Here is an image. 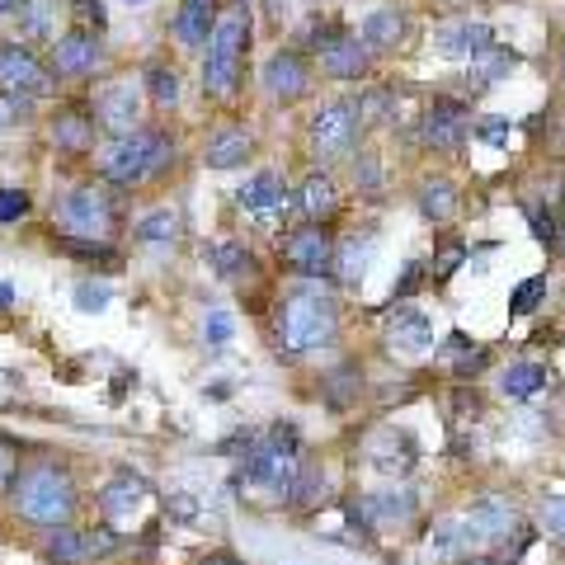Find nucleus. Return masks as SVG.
Wrapping results in <instances>:
<instances>
[{
  "label": "nucleus",
  "instance_id": "nucleus-56",
  "mask_svg": "<svg viewBox=\"0 0 565 565\" xmlns=\"http://www.w3.org/2000/svg\"><path fill=\"white\" fill-rule=\"evenodd\" d=\"M457 565H504V561H494V556H471V561H457Z\"/></svg>",
  "mask_w": 565,
  "mask_h": 565
},
{
  "label": "nucleus",
  "instance_id": "nucleus-37",
  "mask_svg": "<svg viewBox=\"0 0 565 565\" xmlns=\"http://www.w3.org/2000/svg\"><path fill=\"white\" fill-rule=\"evenodd\" d=\"M236 334V316L226 311V307H212L207 316H203V340L207 344H226Z\"/></svg>",
  "mask_w": 565,
  "mask_h": 565
},
{
  "label": "nucleus",
  "instance_id": "nucleus-22",
  "mask_svg": "<svg viewBox=\"0 0 565 565\" xmlns=\"http://www.w3.org/2000/svg\"><path fill=\"white\" fill-rule=\"evenodd\" d=\"M212 24H217V14H212V0H180V10H174V39H180L184 47L207 43Z\"/></svg>",
  "mask_w": 565,
  "mask_h": 565
},
{
  "label": "nucleus",
  "instance_id": "nucleus-41",
  "mask_svg": "<svg viewBox=\"0 0 565 565\" xmlns=\"http://www.w3.org/2000/svg\"><path fill=\"white\" fill-rule=\"evenodd\" d=\"M264 444H269L274 452H292L297 457V452H302V434H297V424H274Z\"/></svg>",
  "mask_w": 565,
  "mask_h": 565
},
{
  "label": "nucleus",
  "instance_id": "nucleus-10",
  "mask_svg": "<svg viewBox=\"0 0 565 565\" xmlns=\"http://www.w3.org/2000/svg\"><path fill=\"white\" fill-rule=\"evenodd\" d=\"M0 90L6 95H47L52 76L43 71V62L33 57L20 43H0Z\"/></svg>",
  "mask_w": 565,
  "mask_h": 565
},
{
  "label": "nucleus",
  "instance_id": "nucleus-52",
  "mask_svg": "<svg viewBox=\"0 0 565 565\" xmlns=\"http://www.w3.org/2000/svg\"><path fill=\"white\" fill-rule=\"evenodd\" d=\"M363 189H377V161H373V156L363 161Z\"/></svg>",
  "mask_w": 565,
  "mask_h": 565
},
{
  "label": "nucleus",
  "instance_id": "nucleus-23",
  "mask_svg": "<svg viewBox=\"0 0 565 565\" xmlns=\"http://www.w3.org/2000/svg\"><path fill=\"white\" fill-rule=\"evenodd\" d=\"M14 24H20L29 43L57 39V0H20L14 6Z\"/></svg>",
  "mask_w": 565,
  "mask_h": 565
},
{
  "label": "nucleus",
  "instance_id": "nucleus-40",
  "mask_svg": "<svg viewBox=\"0 0 565 565\" xmlns=\"http://www.w3.org/2000/svg\"><path fill=\"white\" fill-rule=\"evenodd\" d=\"M24 212H29V193L24 189H0V226L20 222Z\"/></svg>",
  "mask_w": 565,
  "mask_h": 565
},
{
  "label": "nucleus",
  "instance_id": "nucleus-6",
  "mask_svg": "<svg viewBox=\"0 0 565 565\" xmlns=\"http://www.w3.org/2000/svg\"><path fill=\"white\" fill-rule=\"evenodd\" d=\"M114 222H118L114 199L99 184L71 189L66 199L57 203V226H62L66 241H104V236L114 232Z\"/></svg>",
  "mask_w": 565,
  "mask_h": 565
},
{
  "label": "nucleus",
  "instance_id": "nucleus-17",
  "mask_svg": "<svg viewBox=\"0 0 565 565\" xmlns=\"http://www.w3.org/2000/svg\"><path fill=\"white\" fill-rule=\"evenodd\" d=\"M236 203L250 212V217L269 222V217H278V212H282V203H288V184H282L274 170H264V174H255V180H245V184H241Z\"/></svg>",
  "mask_w": 565,
  "mask_h": 565
},
{
  "label": "nucleus",
  "instance_id": "nucleus-58",
  "mask_svg": "<svg viewBox=\"0 0 565 565\" xmlns=\"http://www.w3.org/2000/svg\"><path fill=\"white\" fill-rule=\"evenodd\" d=\"M122 6H147V0H122Z\"/></svg>",
  "mask_w": 565,
  "mask_h": 565
},
{
  "label": "nucleus",
  "instance_id": "nucleus-51",
  "mask_svg": "<svg viewBox=\"0 0 565 565\" xmlns=\"http://www.w3.org/2000/svg\"><path fill=\"white\" fill-rule=\"evenodd\" d=\"M199 565H245L236 552H207V556H199Z\"/></svg>",
  "mask_w": 565,
  "mask_h": 565
},
{
  "label": "nucleus",
  "instance_id": "nucleus-4",
  "mask_svg": "<svg viewBox=\"0 0 565 565\" xmlns=\"http://www.w3.org/2000/svg\"><path fill=\"white\" fill-rule=\"evenodd\" d=\"M334 326H340V311H334V302L321 292V288H302L288 297V307H282L278 316V334L282 344H288L292 353H307V349H321L334 340Z\"/></svg>",
  "mask_w": 565,
  "mask_h": 565
},
{
  "label": "nucleus",
  "instance_id": "nucleus-14",
  "mask_svg": "<svg viewBox=\"0 0 565 565\" xmlns=\"http://www.w3.org/2000/svg\"><path fill=\"white\" fill-rule=\"evenodd\" d=\"M353 514H359L363 527H386V533H392V527H405V523H411V514H415V494H411V490H373V494H363Z\"/></svg>",
  "mask_w": 565,
  "mask_h": 565
},
{
  "label": "nucleus",
  "instance_id": "nucleus-29",
  "mask_svg": "<svg viewBox=\"0 0 565 565\" xmlns=\"http://www.w3.org/2000/svg\"><path fill=\"white\" fill-rule=\"evenodd\" d=\"M132 236H137L141 245H170L174 236H180V212H174V207H156V212H147V217L132 226Z\"/></svg>",
  "mask_w": 565,
  "mask_h": 565
},
{
  "label": "nucleus",
  "instance_id": "nucleus-53",
  "mask_svg": "<svg viewBox=\"0 0 565 565\" xmlns=\"http://www.w3.org/2000/svg\"><path fill=\"white\" fill-rule=\"evenodd\" d=\"M552 250L565 255V217H556V232H552Z\"/></svg>",
  "mask_w": 565,
  "mask_h": 565
},
{
  "label": "nucleus",
  "instance_id": "nucleus-28",
  "mask_svg": "<svg viewBox=\"0 0 565 565\" xmlns=\"http://www.w3.org/2000/svg\"><path fill=\"white\" fill-rule=\"evenodd\" d=\"M519 66V52H509V47H486V52H476L471 57V85H490V81H500L509 76V71Z\"/></svg>",
  "mask_w": 565,
  "mask_h": 565
},
{
  "label": "nucleus",
  "instance_id": "nucleus-31",
  "mask_svg": "<svg viewBox=\"0 0 565 565\" xmlns=\"http://www.w3.org/2000/svg\"><path fill=\"white\" fill-rule=\"evenodd\" d=\"M419 212L429 222H448L452 212H457V189L448 180H429V184L419 189Z\"/></svg>",
  "mask_w": 565,
  "mask_h": 565
},
{
  "label": "nucleus",
  "instance_id": "nucleus-36",
  "mask_svg": "<svg viewBox=\"0 0 565 565\" xmlns=\"http://www.w3.org/2000/svg\"><path fill=\"white\" fill-rule=\"evenodd\" d=\"M71 20H76V33L99 39L104 24H109V14H104V0H71Z\"/></svg>",
  "mask_w": 565,
  "mask_h": 565
},
{
  "label": "nucleus",
  "instance_id": "nucleus-16",
  "mask_svg": "<svg viewBox=\"0 0 565 565\" xmlns=\"http://www.w3.org/2000/svg\"><path fill=\"white\" fill-rule=\"evenodd\" d=\"M316 52H321V71L334 81H359L367 71V62H373V47L349 39V33H334V39L326 47H316Z\"/></svg>",
  "mask_w": 565,
  "mask_h": 565
},
{
  "label": "nucleus",
  "instance_id": "nucleus-19",
  "mask_svg": "<svg viewBox=\"0 0 565 565\" xmlns=\"http://www.w3.org/2000/svg\"><path fill=\"white\" fill-rule=\"evenodd\" d=\"M47 141H52L57 151H66V156L90 151V147H95V118L81 114V109H62L57 118L47 122Z\"/></svg>",
  "mask_w": 565,
  "mask_h": 565
},
{
  "label": "nucleus",
  "instance_id": "nucleus-7",
  "mask_svg": "<svg viewBox=\"0 0 565 565\" xmlns=\"http://www.w3.org/2000/svg\"><path fill=\"white\" fill-rule=\"evenodd\" d=\"M141 85L132 76H114V81H104L95 85V95H90V118H95V128L104 132H114V137H128L141 128Z\"/></svg>",
  "mask_w": 565,
  "mask_h": 565
},
{
  "label": "nucleus",
  "instance_id": "nucleus-47",
  "mask_svg": "<svg viewBox=\"0 0 565 565\" xmlns=\"http://www.w3.org/2000/svg\"><path fill=\"white\" fill-rule=\"evenodd\" d=\"M476 137L490 141V147H504V141L514 137V128H509L504 118H481V122H476Z\"/></svg>",
  "mask_w": 565,
  "mask_h": 565
},
{
  "label": "nucleus",
  "instance_id": "nucleus-45",
  "mask_svg": "<svg viewBox=\"0 0 565 565\" xmlns=\"http://www.w3.org/2000/svg\"><path fill=\"white\" fill-rule=\"evenodd\" d=\"M166 519H174V523H199V500L193 494H170L166 500Z\"/></svg>",
  "mask_w": 565,
  "mask_h": 565
},
{
  "label": "nucleus",
  "instance_id": "nucleus-26",
  "mask_svg": "<svg viewBox=\"0 0 565 565\" xmlns=\"http://www.w3.org/2000/svg\"><path fill=\"white\" fill-rule=\"evenodd\" d=\"M367 457H373L377 467H386V471H405L415 462V444H411V434H373L367 438Z\"/></svg>",
  "mask_w": 565,
  "mask_h": 565
},
{
  "label": "nucleus",
  "instance_id": "nucleus-13",
  "mask_svg": "<svg viewBox=\"0 0 565 565\" xmlns=\"http://www.w3.org/2000/svg\"><path fill=\"white\" fill-rule=\"evenodd\" d=\"M471 132V114L462 109V104H452V99H438L424 109V122H419V137L429 141V147L438 151H452L457 141H462Z\"/></svg>",
  "mask_w": 565,
  "mask_h": 565
},
{
  "label": "nucleus",
  "instance_id": "nucleus-2",
  "mask_svg": "<svg viewBox=\"0 0 565 565\" xmlns=\"http://www.w3.org/2000/svg\"><path fill=\"white\" fill-rule=\"evenodd\" d=\"M170 161H174V141L161 128H137L128 137H114L109 147L99 151L104 180H109V184H128V189L156 180V174H161Z\"/></svg>",
  "mask_w": 565,
  "mask_h": 565
},
{
  "label": "nucleus",
  "instance_id": "nucleus-18",
  "mask_svg": "<svg viewBox=\"0 0 565 565\" xmlns=\"http://www.w3.org/2000/svg\"><path fill=\"white\" fill-rule=\"evenodd\" d=\"M264 95L269 99H297L307 95V62L297 52H278V57L264 62Z\"/></svg>",
  "mask_w": 565,
  "mask_h": 565
},
{
  "label": "nucleus",
  "instance_id": "nucleus-38",
  "mask_svg": "<svg viewBox=\"0 0 565 565\" xmlns=\"http://www.w3.org/2000/svg\"><path fill=\"white\" fill-rule=\"evenodd\" d=\"M537 519H542L546 533L565 542V494H546V500L537 504Z\"/></svg>",
  "mask_w": 565,
  "mask_h": 565
},
{
  "label": "nucleus",
  "instance_id": "nucleus-9",
  "mask_svg": "<svg viewBox=\"0 0 565 565\" xmlns=\"http://www.w3.org/2000/svg\"><path fill=\"white\" fill-rule=\"evenodd\" d=\"M95 500H99V514H104L99 523H104V527H114V533H118V527L128 523V519L137 514V509L151 500V486H147V476H137V471H114L109 481L99 486Z\"/></svg>",
  "mask_w": 565,
  "mask_h": 565
},
{
  "label": "nucleus",
  "instance_id": "nucleus-25",
  "mask_svg": "<svg viewBox=\"0 0 565 565\" xmlns=\"http://www.w3.org/2000/svg\"><path fill=\"white\" fill-rule=\"evenodd\" d=\"M297 207H302V217L316 226L321 217H330L334 207H340V193H334V180L330 174H307V184H302V193H297Z\"/></svg>",
  "mask_w": 565,
  "mask_h": 565
},
{
  "label": "nucleus",
  "instance_id": "nucleus-35",
  "mask_svg": "<svg viewBox=\"0 0 565 565\" xmlns=\"http://www.w3.org/2000/svg\"><path fill=\"white\" fill-rule=\"evenodd\" d=\"M367 255H373V241H367V236H349V241H344V255H340V274H344V282H359V278H363Z\"/></svg>",
  "mask_w": 565,
  "mask_h": 565
},
{
  "label": "nucleus",
  "instance_id": "nucleus-15",
  "mask_svg": "<svg viewBox=\"0 0 565 565\" xmlns=\"http://www.w3.org/2000/svg\"><path fill=\"white\" fill-rule=\"evenodd\" d=\"M282 259L302 274H326L334 264V245H330V236L321 232V226H302V232H292L288 241H282Z\"/></svg>",
  "mask_w": 565,
  "mask_h": 565
},
{
  "label": "nucleus",
  "instance_id": "nucleus-5",
  "mask_svg": "<svg viewBox=\"0 0 565 565\" xmlns=\"http://www.w3.org/2000/svg\"><path fill=\"white\" fill-rule=\"evenodd\" d=\"M122 546V533H114V527H85V523H62V527H47V533H39V556L47 565H95L104 556H114Z\"/></svg>",
  "mask_w": 565,
  "mask_h": 565
},
{
  "label": "nucleus",
  "instance_id": "nucleus-32",
  "mask_svg": "<svg viewBox=\"0 0 565 565\" xmlns=\"http://www.w3.org/2000/svg\"><path fill=\"white\" fill-rule=\"evenodd\" d=\"M321 494H326V471L316 467V462H311V467H297L288 500H292L297 509H316V504H321Z\"/></svg>",
  "mask_w": 565,
  "mask_h": 565
},
{
  "label": "nucleus",
  "instance_id": "nucleus-1",
  "mask_svg": "<svg viewBox=\"0 0 565 565\" xmlns=\"http://www.w3.org/2000/svg\"><path fill=\"white\" fill-rule=\"evenodd\" d=\"M10 514L20 527H33V533H47V527L76 523L81 514V486L62 462H29L20 471V481L10 490Z\"/></svg>",
  "mask_w": 565,
  "mask_h": 565
},
{
  "label": "nucleus",
  "instance_id": "nucleus-33",
  "mask_svg": "<svg viewBox=\"0 0 565 565\" xmlns=\"http://www.w3.org/2000/svg\"><path fill=\"white\" fill-rule=\"evenodd\" d=\"M147 99L161 104V109H174L180 104V76L170 66H147Z\"/></svg>",
  "mask_w": 565,
  "mask_h": 565
},
{
  "label": "nucleus",
  "instance_id": "nucleus-20",
  "mask_svg": "<svg viewBox=\"0 0 565 565\" xmlns=\"http://www.w3.org/2000/svg\"><path fill=\"white\" fill-rule=\"evenodd\" d=\"M386 334H392V344L405 349V353L434 349V321H429V316H424L419 307H401V311H392V321H386Z\"/></svg>",
  "mask_w": 565,
  "mask_h": 565
},
{
  "label": "nucleus",
  "instance_id": "nucleus-48",
  "mask_svg": "<svg viewBox=\"0 0 565 565\" xmlns=\"http://www.w3.org/2000/svg\"><path fill=\"white\" fill-rule=\"evenodd\" d=\"M76 307L81 311H104V307H109V288H99V282H81V288H76Z\"/></svg>",
  "mask_w": 565,
  "mask_h": 565
},
{
  "label": "nucleus",
  "instance_id": "nucleus-46",
  "mask_svg": "<svg viewBox=\"0 0 565 565\" xmlns=\"http://www.w3.org/2000/svg\"><path fill=\"white\" fill-rule=\"evenodd\" d=\"M353 109H359V122H367V118H386V114H392V95H386V90H367L363 104H353Z\"/></svg>",
  "mask_w": 565,
  "mask_h": 565
},
{
  "label": "nucleus",
  "instance_id": "nucleus-44",
  "mask_svg": "<svg viewBox=\"0 0 565 565\" xmlns=\"http://www.w3.org/2000/svg\"><path fill=\"white\" fill-rule=\"evenodd\" d=\"M542 297H546V278H527L523 288H519V297H514V302H509V311L523 316V311H533V307L542 302Z\"/></svg>",
  "mask_w": 565,
  "mask_h": 565
},
{
  "label": "nucleus",
  "instance_id": "nucleus-34",
  "mask_svg": "<svg viewBox=\"0 0 565 565\" xmlns=\"http://www.w3.org/2000/svg\"><path fill=\"white\" fill-rule=\"evenodd\" d=\"M20 471H24L20 444H14L10 434H0V500H10V490H14V481H20Z\"/></svg>",
  "mask_w": 565,
  "mask_h": 565
},
{
  "label": "nucleus",
  "instance_id": "nucleus-43",
  "mask_svg": "<svg viewBox=\"0 0 565 565\" xmlns=\"http://www.w3.org/2000/svg\"><path fill=\"white\" fill-rule=\"evenodd\" d=\"M429 546H434V556H457V552H462L457 523H452V519H448V523H438V527H434V537H429Z\"/></svg>",
  "mask_w": 565,
  "mask_h": 565
},
{
  "label": "nucleus",
  "instance_id": "nucleus-54",
  "mask_svg": "<svg viewBox=\"0 0 565 565\" xmlns=\"http://www.w3.org/2000/svg\"><path fill=\"white\" fill-rule=\"evenodd\" d=\"M415 278H419V269L411 264V269H405V278H401V288H396V292H415Z\"/></svg>",
  "mask_w": 565,
  "mask_h": 565
},
{
  "label": "nucleus",
  "instance_id": "nucleus-8",
  "mask_svg": "<svg viewBox=\"0 0 565 565\" xmlns=\"http://www.w3.org/2000/svg\"><path fill=\"white\" fill-rule=\"evenodd\" d=\"M452 523H457V537H462V552L467 546H494L519 527V509H514V500H504V494H481V500H471L467 514Z\"/></svg>",
  "mask_w": 565,
  "mask_h": 565
},
{
  "label": "nucleus",
  "instance_id": "nucleus-55",
  "mask_svg": "<svg viewBox=\"0 0 565 565\" xmlns=\"http://www.w3.org/2000/svg\"><path fill=\"white\" fill-rule=\"evenodd\" d=\"M6 307H14V288H10V282H0V311H6Z\"/></svg>",
  "mask_w": 565,
  "mask_h": 565
},
{
  "label": "nucleus",
  "instance_id": "nucleus-49",
  "mask_svg": "<svg viewBox=\"0 0 565 565\" xmlns=\"http://www.w3.org/2000/svg\"><path fill=\"white\" fill-rule=\"evenodd\" d=\"M330 396H334V405L359 401V373H334L330 377Z\"/></svg>",
  "mask_w": 565,
  "mask_h": 565
},
{
  "label": "nucleus",
  "instance_id": "nucleus-11",
  "mask_svg": "<svg viewBox=\"0 0 565 565\" xmlns=\"http://www.w3.org/2000/svg\"><path fill=\"white\" fill-rule=\"evenodd\" d=\"M359 109L353 104H326L321 114L311 118V151L316 156H340V151H349L353 147V137H359Z\"/></svg>",
  "mask_w": 565,
  "mask_h": 565
},
{
  "label": "nucleus",
  "instance_id": "nucleus-12",
  "mask_svg": "<svg viewBox=\"0 0 565 565\" xmlns=\"http://www.w3.org/2000/svg\"><path fill=\"white\" fill-rule=\"evenodd\" d=\"M104 62V47L99 39L90 33H62V39H52V52H47V71L62 81H76V76H90V71Z\"/></svg>",
  "mask_w": 565,
  "mask_h": 565
},
{
  "label": "nucleus",
  "instance_id": "nucleus-21",
  "mask_svg": "<svg viewBox=\"0 0 565 565\" xmlns=\"http://www.w3.org/2000/svg\"><path fill=\"white\" fill-rule=\"evenodd\" d=\"M434 47L444 52V57H452V62H471L476 52H486V47H490V24H476V20H467V24H448V29L434 39Z\"/></svg>",
  "mask_w": 565,
  "mask_h": 565
},
{
  "label": "nucleus",
  "instance_id": "nucleus-42",
  "mask_svg": "<svg viewBox=\"0 0 565 565\" xmlns=\"http://www.w3.org/2000/svg\"><path fill=\"white\" fill-rule=\"evenodd\" d=\"M212 259H217V269H222L226 278H236V274L250 269V259H245L241 245H217V250H212Z\"/></svg>",
  "mask_w": 565,
  "mask_h": 565
},
{
  "label": "nucleus",
  "instance_id": "nucleus-27",
  "mask_svg": "<svg viewBox=\"0 0 565 565\" xmlns=\"http://www.w3.org/2000/svg\"><path fill=\"white\" fill-rule=\"evenodd\" d=\"M405 39V14L401 10H373L363 20V43L367 47H396Z\"/></svg>",
  "mask_w": 565,
  "mask_h": 565
},
{
  "label": "nucleus",
  "instance_id": "nucleus-30",
  "mask_svg": "<svg viewBox=\"0 0 565 565\" xmlns=\"http://www.w3.org/2000/svg\"><path fill=\"white\" fill-rule=\"evenodd\" d=\"M542 386H546L542 363H509V373H504V396L509 401H533Z\"/></svg>",
  "mask_w": 565,
  "mask_h": 565
},
{
  "label": "nucleus",
  "instance_id": "nucleus-57",
  "mask_svg": "<svg viewBox=\"0 0 565 565\" xmlns=\"http://www.w3.org/2000/svg\"><path fill=\"white\" fill-rule=\"evenodd\" d=\"M14 6H20V0H0V14H10Z\"/></svg>",
  "mask_w": 565,
  "mask_h": 565
},
{
  "label": "nucleus",
  "instance_id": "nucleus-50",
  "mask_svg": "<svg viewBox=\"0 0 565 565\" xmlns=\"http://www.w3.org/2000/svg\"><path fill=\"white\" fill-rule=\"evenodd\" d=\"M457 264H462V245H448V250H444V259H438V278H448L452 269H457Z\"/></svg>",
  "mask_w": 565,
  "mask_h": 565
},
{
  "label": "nucleus",
  "instance_id": "nucleus-24",
  "mask_svg": "<svg viewBox=\"0 0 565 565\" xmlns=\"http://www.w3.org/2000/svg\"><path fill=\"white\" fill-rule=\"evenodd\" d=\"M250 128H222L217 137H207V166L212 170H236L250 156Z\"/></svg>",
  "mask_w": 565,
  "mask_h": 565
},
{
  "label": "nucleus",
  "instance_id": "nucleus-39",
  "mask_svg": "<svg viewBox=\"0 0 565 565\" xmlns=\"http://www.w3.org/2000/svg\"><path fill=\"white\" fill-rule=\"evenodd\" d=\"M452 349L462 353V359L452 363V373H457V377H476V373H481V367H486V359H490L486 349H471V353H467V340H462V334H457V340H452Z\"/></svg>",
  "mask_w": 565,
  "mask_h": 565
},
{
  "label": "nucleus",
  "instance_id": "nucleus-3",
  "mask_svg": "<svg viewBox=\"0 0 565 565\" xmlns=\"http://www.w3.org/2000/svg\"><path fill=\"white\" fill-rule=\"evenodd\" d=\"M245 47H250V10L232 6L217 24H212V33H207V62H203V81H207V90L217 99L236 95Z\"/></svg>",
  "mask_w": 565,
  "mask_h": 565
}]
</instances>
